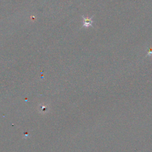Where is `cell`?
Returning <instances> with one entry per match:
<instances>
[{"instance_id": "obj_1", "label": "cell", "mask_w": 152, "mask_h": 152, "mask_svg": "<svg viewBox=\"0 0 152 152\" xmlns=\"http://www.w3.org/2000/svg\"><path fill=\"white\" fill-rule=\"evenodd\" d=\"M93 17H83V26L84 27H90L92 26V23L93 21L92 20Z\"/></svg>"}, {"instance_id": "obj_2", "label": "cell", "mask_w": 152, "mask_h": 152, "mask_svg": "<svg viewBox=\"0 0 152 152\" xmlns=\"http://www.w3.org/2000/svg\"><path fill=\"white\" fill-rule=\"evenodd\" d=\"M148 56H149V57H150V56H152V48H149V51L147 52V55Z\"/></svg>"}]
</instances>
